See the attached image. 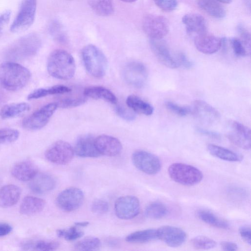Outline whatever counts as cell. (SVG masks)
<instances>
[{
    "label": "cell",
    "instance_id": "18",
    "mask_svg": "<svg viewBox=\"0 0 251 251\" xmlns=\"http://www.w3.org/2000/svg\"><path fill=\"white\" fill-rule=\"evenodd\" d=\"M223 39L206 33L198 35L194 43L197 49L204 54H213L222 46Z\"/></svg>",
    "mask_w": 251,
    "mask_h": 251
},
{
    "label": "cell",
    "instance_id": "29",
    "mask_svg": "<svg viewBox=\"0 0 251 251\" xmlns=\"http://www.w3.org/2000/svg\"><path fill=\"white\" fill-rule=\"evenodd\" d=\"M126 103L136 113L149 116L153 112V107L151 104L136 95L128 96L126 98Z\"/></svg>",
    "mask_w": 251,
    "mask_h": 251
},
{
    "label": "cell",
    "instance_id": "8",
    "mask_svg": "<svg viewBox=\"0 0 251 251\" xmlns=\"http://www.w3.org/2000/svg\"><path fill=\"white\" fill-rule=\"evenodd\" d=\"M142 26L146 34L153 40L161 39L168 34L169 29L168 22L165 18L152 14L144 18Z\"/></svg>",
    "mask_w": 251,
    "mask_h": 251
},
{
    "label": "cell",
    "instance_id": "43",
    "mask_svg": "<svg viewBox=\"0 0 251 251\" xmlns=\"http://www.w3.org/2000/svg\"><path fill=\"white\" fill-rule=\"evenodd\" d=\"M232 48L234 54L237 56H244L250 51L246 48L241 40L233 38L231 40Z\"/></svg>",
    "mask_w": 251,
    "mask_h": 251
},
{
    "label": "cell",
    "instance_id": "32",
    "mask_svg": "<svg viewBox=\"0 0 251 251\" xmlns=\"http://www.w3.org/2000/svg\"><path fill=\"white\" fill-rule=\"evenodd\" d=\"M158 239L157 229H147L132 232L128 235L126 240L131 243H144Z\"/></svg>",
    "mask_w": 251,
    "mask_h": 251
},
{
    "label": "cell",
    "instance_id": "9",
    "mask_svg": "<svg viewBox=\"0 0 251 251\" xmlns=\"http://www.w3.org/2000/svg\"><path fill=\"white\" fill-rule=\"evenodd\" d=\"M74 150L67 142L58 141L52 144L45 153L46 158L50 162L58 165H65L72 160Z\"/></svg>",
    "mask_w": 251,
    "mask_h": 251
},
{
    "label": "cell",
    "instance_id": "31",
    "mask_svg": "<svg viewBox=\"0 0 251 251\" xmlns=\"http://www.w3.org/2000/svg\"><path fill=\"white\" fill-rule=\"evenodd\" d=\"M197 215L201 221L212 226L222 229H227L229 227L227 221L209 210L200 209L197 212Z\"/></svg>",
    "mask_w": 251,
    "mask_h": 251
},
{
    "label": "cell",
    "instance_id": "25",
    "mask_svg": "<svg viewBox=\"0 0 251 251\" xmlns=\"http://www.w3.org/2000/svg\"><path fill=\"white\" fill-rule=\"evenodd\" d=\"M45 205L46 202L42 199L33 196H26L21 202L20 212L24 215H33L41 212Z\"/></svg>",
    "mask_w": 251,
    "mask_h": 251
},
{
    "label": "cell",
    "instance_id": "50",
    "mask_svg": "<svg viewBox=\"0 0 251 251\" xmlns=\"http://www.w3.org/2000/svg\"><path fill=\"white\" fill-rule=\"evenodd\" d=\"M251 231L250 227L247 226H242L239 229V233L241 238L249 245H251Z\"/></svg>",
    "mask_w": 251,
    "mask_h": 251
},
{
    "label": "cell",
    "instance_id": "11",
    "mask_svg": "<svg viewBox=\"0 0 251 251\" xmlns=\"http://www.w3.org/2000/svg\"><path fill=\"white\" fill-rule=\"evenodd\" d=\"M84 201V194L80 189L72 187L61 192L56 199V203L61 210L71 212L78 208Z\"/></svg>",
    "mask_w": 251,
    "mask_h": 251
},
{
    "label": "cell",
    "instance_id": "7",
    "mask_svg": "<svg viewBox=\"0 0 251 251\" xmlns=\"http://www.w3.org/2000/svg\"><path fill=\"white\" fill-rule=\"evenodd\" d=\"M56 103H50L25 117L22 121L23 127L28 130H37L45 126L57 109Z\"/></svg>",
    "mask_w": 251,
    "mask_h": 251
},
{
    "label": "cell",
    "instance_id": "5",
    "mask_svg": "<svg viewBox=\"0 0 251 251\" xmlns=\"http://www.w3.org/2000/svg\"><path fill=\"white\" fill-rule=\"evenodd\" d=\"M168 172L173 180L185 186L197 184L203 178L202 172L198 168L182 163L171 164L168 169Z\"/></svg>",
    "mask_w": 251,
    "mask_h": 251
},
{
    "label": "cell",
    "instance_id": "6",
    "mask_svg": "<svg viewBox=\"0 0 251 251\" xmlns=\"http://www.w3.org/2000/svg\"><path fill=\"white\" fill-rule=\"evenodd\" d=\"M37 0H22L19 11L10 26L12 32L17 33L28 29L33 23Z\"/></svg>",
    "mask_w": 251,
    "mask_h": 251
},
{
    "label": "cell",
    "instance_id": "36",
    "mask_svg": "<svg viewBox=\"0 0 251 251\" xmlns=\"http://www.w3.org/2000/svg\"><path fill=\"white\" fill-rule=\"evenodd\" d=\"M166 206L159 201H154L149 204L145 209L146 216L151 219H159L164 217L168 213Z\"/></svg>",
    "mask_w": 251,
    "mask_h": 251
},
{
    "label": "cell",
    "instance_id": "39",
    "mask_svg": "<svg viewBox=\"0 0 251 251\" xmlns=\"http://www.w3.org/2000/svg\"><path fill=\"white\" fill-rule=\"evenodd\" d=\"M191 244L197 250H209L216 246V242L213 239L202 235L192 238Z\"/></svg>",
    "mask_w": 251,
    "mask_h": 251
},
{
    "label": "cell",
    "instance_id": "42",
    "mask_svg": "<svg viewBox=\"0 0 251 251\" xmlns=\"http://www.w3.org/2000/svg\"><path fill=\"white\" fill-rule=\"evenodd\" d=\"M86 100V98L83 97L67 98L59 100L56 103L57 106L61 108H71L80 105Z\"/></svg>",
    "mask_w": 251,
    "mask_h": 251
},
{
    "label": "cell",
    "instance_id": "2",
    "mask_svg": "<svg viewBox=\"0 0 251 251\" xmlns=\"http://www.w3.org/2000/svg\"><path fill=\"white\" fill-rule=\"evenodd\" d=\"M47 70L52 76L62 80L73 77L75 72V64L72 55L63 50H56L50 54Z\"/></svg>",
    "mask_w": 251,
    "mask_h": 251
},
{
    "label": "cell",
    "instance_id": "3",
    "mask_svg": "<svg viewBox=\"0 0 251 251\" xmlns=\"http://www.w3.org/2000/svg\"><path fill=\"white\" fill-rule=\"evenodd\" d=\"M41 40L35 33L25 35L13 43L6 52L7 58L14 60L26 59L35 55L41 47Z\"/></svg>",
    "mask_w": 251,
    "mask_h": 251
},
{
    "label": "cell",
    "instance_id": "47",
    "mask_svg": "<svg viewBox=\"0 0 251 251\" xmlns=\"http://www.w3.org/2000/svg\"><path fill=\"white\" fill-rule=\"evenodd\" d=\"M237 31L241 38V41L244 44L246 48L250 51L251 35L250 32L242 25H238Z\"/></svg>",
    "mask_w": 251,
    "mask_h": 251
},
{
    "label": "cell",
    "instance_id": "14",
    "mask_svg": "<svg viewBox=\"0 0 251 251\" xmlns=\"http://www.w3.org/2000/svg\"><path fill=\"white\" fill-rule=\"evenodd\" d=\"M227 134L228 139L234 145L244 150L251 148V130L243 124L232 121Z\"/></svg>",
    "mask_w": 251,
    "mask_h": 251
},
{
    "label": "cell",
    "instance_id": "55",
    "mask_svg": "<svg viewBox=\"0 0 251 251\" xmlns=\"http://www.w3.org/2000/svg\"><path fill=\"white\" fill-rule=\"evenodd\" d=\"M89 225V223L87 222H77L75 223V225L78 227H85Z\"/></svg>",
    "mask_w": 251,
    "mask_h": 251
},
{
    "label": "cell",
    "instance_id": "10",
    "mask_svg": "<svg viewBox=\"0 0 251 251\" xmlns=\"http://www.w3.org/2000/svg\"><path fill=\"white\" fill-rule=\"evenodd\" d=\"M132 161L136 168L150 175L158 173L161 168V163L159 158L145 151H135L132 155Z\"/></svg>",
    "mask_w": 251,
    "mask_h": 251
},
{
    "label": "cell",
    "instance_id": "41",
    "mask_svg": "<svg viewBox=\"0 0 251 251\" xmlns=\"http://www.w3.org/2000/svg\"><path fill=\"white\" fill-rule=\"evenodd\" d=\"M19 136L18 130L11 128L0 129V145L16 141Z\"/></svg>",
    "mask_w": 251,
    "mask_h": 251
},
{
    "label": "cell",
    "instance_id": "27",
    "mask_svg": "<svg viewBox=\"0 0 251 251\" xmlns=\"http://www.w3.org/2000/svg\"><path fill=\"white\" fill-rule=\"evenodd\" d=\"M30 105L26 102L7 104L0 110V117L3 119L15 118L28 111Z\"/></svg>",
    "mask_w": 251,
    "mask_h": 251
},
{
    "label": "cell",
    "instance_id": "57",
    "mask_svg": "<svg viewBox=\"0 0 251 251\" xmlns=\"http://www.w3.org/2000/svg\"><path fill=\"white\" fill-rule=\"evenodd\" d=\"M122 1L126 2H132L134 1H135L137 0H120Z\"/></svg>",
    "mask_w": 251,
    "mask_h": 251
},
{
    "label": "cell",
    "instance_id": "56",
    "mask_svg": "<svg viewBox=\"0 0 251 251\" xmlns=\"http://www.w3.org/2000/svg\"><path fill=\"white\" fill-rule=\"evenodd\" d=\"M218 1L221 2L223 3H229L231 2L232 0H216Z\"/></svg>",
    "mask_w": 251,
    "mask_h": 251
},
{
    "label": "cell",
    "instance_id": "22",
    "mask_svg": "<svg viewBox=\"0 0 251 251\" xmlns=\"http://www.w3.org/2000/svg\"><path fill=\"white\" fill-rule=\"evenodd\" d=\"M38 173L36 166L28 160L18 162L11 169V174L13 177L22 181L31 180Z\"/></svg>",
    "mask_w": 251,
    "mask_h": 251
},
{
    "label": "cell",
    "instance_id": "33",
    "mask_svg": "<svg viewBox=\"0 0 251 251\" xmlns=\"http://www.w3.org/2000/svg\"><path fill=\"white\" fill-rule=\"evenodd\" d=\"M59 243L54 241L27 240L21 245L24 250L54 251L59 247Z\"/></svg>",
    "mask_w": 251,
    "mask_h": 251
},
{
    "label": "cell",
    "instance_id": "19",
    "mask_svg": "<svg viewBox=\"0 0 251 251\" xmlns=\"http://www.w3.org/2000/svg\"><path fill=\"white\" fill-rule=\"evenodd\" d=\"M95 139L91 135L80 136L76 140L74 152L81 157H96L100 154L98 151L95 143Z\"/></svg>",
    "mask_w": 251,
    "mask_h": 251
},
{
    "label": "cell",
    "instance_id": "24",
    "mask_svg": "<svg viewBox=\"0 0 251 251\" xmlns=\"http://www.w3.org/2000/svg\"><path fill=\"white\" fill-rule=\"evenodd\" d=\"M182 21L189 32L197 33L198 35L206 33V21L204 18L199 14H186L182 17Z\"/></svg>",
    "mask_w": 251,
    "mask_h": 251
},
{
    "label": "cell",
    "instance_id": "34",
    "mask_svg": "<svg viewBox=\"0 0 251 251\" xmlns=\"http://www.w3.org/2000/svg\"><path fill=\"white\" fill-rule=\"evenodd\" d=\"M71 89L64 85H57L48 88H40L37 89L27 96L28 100H33L44 97L48 95L62 94L69 93Z\"/></svg>",
    "mask_w": 251,
    "mask_h": 251
},
{
    "label": "cell",
    "instance_id": "52",
    "mask_svg": "<svg viewBox=\"0 0 251 251\" xmlns=\"http://www.w3.org/2000/svg\"><path fill=\"white\" fill-rule=\"evenodd\" d=\"M220 245L223 251H235L238 249V245L235 243L231 241H223L221 243Z\"/></svg>",
    "mask_w": 251,
    "mask_h": 251
},
{
    "label": "cell",
    "instance_id": "16",
    "mask_svg": "<svg viewBox=\"0 0 251 251\" xmlns=\"http://www.w3.org/2000/svg\"><path fill=\"white\" fill-rule=\"evenodd\" d=\"M191 112L200 122L211 124L216 122L220 118L219 111L211 105L202 100L194 101Z\"/></svg>",
    "mask_w": 251,
    "mask_h": 251
},
{
    "label": "cell",
    "instance_id": "40",
    "mask_svg": "<svg viewBox=\"0 0 251 251\" xmlns=\"http://www.w3.org/2000/svg\"><path fill=\"white\" fill-rule=\"evenodd\" d=\"M56 233L58 237L68 241L79 239L84 234V232L75 225L67 228L58 229L56 231Z\"/></svg>",
    "mask_w": 251,
    "mask_h": 251
},
{
    "label": "cell",
    "instance_id": "30",
    "mask_svg": "<svg viewBox=\"0 0 251 251\" xmlns=\"http://www.w3.org/2000/svg\"><path fill=\"white\" fill-rule=\"evenodd\" d=\"M200 8L212 17L221 19L225 17L226 11L224 7L215 0H198Z\"/></svg>",
    "mask_w": 251,
    "mask_h": 251
},
{
    "label": "cell",
    "instance_id": "20",
    "mask_svg": "<svg viewBox=\"0 0 251 251\" xmlns=\"http://www.w3.org/2000/svg\"><path fill=\"white\" fill-rule=\"evenodd\" d=\"M151 49L159 61L168 68L174 69L179 66L176 58L174 57L167 46L159 40L151 39Z\"/></svg>",
    "mask_w": 251,
    "mask_h": 251
},
{
    "label": "cell",
    "instance_id": "48",
    "mask_svg": "<svg viewBox=\"0 0 251 251\" xmlns=\"http://www.w3.org/2000/svg\"><path fill=\"white\" fill-rule=\"evenodd\" d=\"M154 1L159 8L166 11H172L177 6L176 0H154Z\"/></svg>",
    "mask_w": 251,
    "mask_h": 251
},
{
    "label": "cell",
    "instance_id": "38",
    "mask_svg": "<svg viewBox=\"0 0 251 251\" xmlns=\"http://www.w3.org/2000/svg\"><path fill=\"white\" fill-rule=\"evenodd\" d=\"M48 31L50 35L56 41L62 43L66 42L67 36L61 24L58 21L53 20L50 24Z\"/></svg>",
    "mask_w": 251,
    "mask_h": 251
},
{
    "label": "cell",
    "instance_id": "54",
    "mask_svg": "<svg viewBox=\"0 0 251 251\" xmlns=\"http://www.w3.org/2000/svg\"><path fill=\"white\" fill-rule=\"evenodd\" d=\"M12 226L6 223L0 222V237L9 234L12 231Z\"/></svg>",
    "mask_w": 251,
    "mask_h": 251
},
{
    "label": "cell",
    "instance_id": "23",
    "mask_svg": "<svg viewBox=\"0 0 251 251\" xmlns=\"http://www.w3.org/2000/svg\"><path fill=\"white\" fill-rule=\"evenodd\" d=\"M21 195L19 187L14 184L6 185L0 188V207L7 208L16 204Z\"/></svg>",
    "mask_w": 251,
    "mask_h": 251
},
{
    "label": "cell",
    "instance_id": "15",
    "mask_svg": "<svg viewBox=\"0 0 251 251\" xmlns=\"http://www.w3.org/2000/svg\"><path fill=\"white\" fill-rule=\"evenodd\" d=\"M157 229L158 239L167 246L176 248L181 246L187 239L186 232L181 228L172 226H163Z\"/></svg>",
    "mask_w": 251,
    "mask_h": 251
},
{
    "label": "cell",
    "instance_id": "49",
    "mask_svg": "<svg viewBox=\"0 0 251 251\" xmlns=\"http://www.w3.org/2000/svg\"><path fill=\"white\" fill-rule=\"evenodd\" d=\"M178 66L181 65L186 69H190L193 66L192 62L183 52H179L176 58Z\"/></svg>",
    "mask_w": 251,
    "mask_h": 251
},
{
    "label": "cell",
    "instance_id": "28",
    "mask_svg": "<svg viewBox=\"0 0 251 251\" xmlns=\"http://www.w3.org/2000/svg\"><path fill=\"white\" fill-rule=\"evenodd\" d=\"M207 150L212 155L222 160L230 162H238L242 160V156L240 155L219 146L209 144Z\"/></svg>",
    "mask_w": 251,
    "mask_h": 251
},
{
    "label": "cell",
    "instance_id": "46",
    "mask_svg": "<svg viewBox=\"0 0 251 251\" xmlns=\"http://www.w3.org/2000/svg\"><path fill=\"white\" fill-rule=\"evenodd\" d=\"M115 110L118 115L125 120L132 121L135 119V114L133 111L127 109L122 105H117Z\"/></svg>",
    "mask_w": 251,
    "mask_h": 251
},
{
    "label": "cell",
    "instance_id": "51",
    "mask_svg": "<svg viewBox=\"0 0 251 251\" xmlns=\"http://www.w3.org/2000/svg\"><path fill=\"white\" fill-rule=\"evenodd\" d=\"M11 15L10 10H6L0 13V32L9 21Z\"/></svg>",
    "mask_w": 251,
    "mask_h": 251
},
{
    "label": "cell",
    "instance_id": "35",
    "mask_svg": "<svg viewBox=\"0 0 251 251\" xmlns=\"http://www.w3.org/2000/svg\"><path fill=\"white\" fill-rule=\"evenodd\" d=\"M88 4L94 12L100 16H108L114 12L112 0H88Z\"/></svg>",
    "mask_w": 251,
    "mask_h": 251
},
{
    "label": "cell",
    "instance_id": "44",
    "mask_svg": "<svg viewBox=\"0 0 251 251\" xmlns=\"http://www.w3.org/2000/svg\"><path fill=\"white\" fill-rule=\"evenodd\" d=\"M165 105L169 110L181 117L185 116L191 112L190 108L180 106L172 101L166 102Z\"/></svg>",
    "mask_w": 251,
    "mask_h": 251
},
{
    "label": "cell",
    "instance_id": "17",
    "mask_svg": "<svg viewBox=\"0 0 251 251\" xmlns=\"http://www.w3.org/2000/svg\"><path fill=\"white\" fill-rule=\"evenodd\" d=\"M96 149L100 153L108 156L119 155L122 150V145L116 138L107 135H101L95 140Z\"/></svg>",
    "mask_w": 251,
    "mask_h": 251
},
{
    "label": "cell",
    "instance_id": "53",
    "mask_svg": "<svg viewBox=\"0 0 251 251\" xmlns=\"http://www.w3.org/2000/svg\"><path fill=\"white\" fill-rule=\"evenodd\" d=\"M197 131L200 134L208 136L211 138L219 139L221 138L220 135L217 132L210 131L202 128L198 127Z\"/></svg>",
    "mask_w": 251,
    "mask_h": 251
},
{
    "label": "cell",
    "instance_id": "4",
    "mask_svg": "<svg viewBox=\"0 0 251 251\" xmlns=\"http://www.w3.org/2000/svg\"><path fill=\"white\" fill-rule=\"evenodd\" d=\"M82 58L87 72L92 76L100 78L104 75L107 68V60L96 46L88 45L81 51Z\"/></svg>",
    "mask_w": 251,
    "mask_h": 251
},
{
    "label": "cell",
    "instance_id": "1",
    "mask_svg": "<svg viewBox=\"0 0 251 251\" xmlns=\"http://www.w3.org/2000/svg\"><path fill=\"white\" fill-rule=\"evenodd\" d=\"M31 76L29 71L14 62L0 65V84L6 90L16 91L24 87Z\"/></svg>",
    "mask_w": 251,
    "mask_h": 251
},
{
    "label": "cell",
    "instance_id": "37",
    "mask_svg": "<svg viewBox=\"0 0 251 251\" xmlns=\"http://www.w3.org/2000/svg\"><path fill=\"white\" fill-rule=\"evenodd\" d=\"M100 245L99 238L95 237H88L78 241L74 246L76 250L93 251L97 250Z\"/></svg>",
    "mask_w": 251,
    "mask_h": 251
},
{
    "label": "cell",
    "instance_id": "13",
    "mask_svg": "<svg viewBox=\"0 0 251 251\" xmlns=\"http://www.w3.org/2000/svg\"><path fill=\"white\" fill-rule=\"evenodd\" d=\"M124 77L130 85L137 88L142 87L148 77V71L145 66L138 61L127 63L124 69Z\"/></svg>",
    "mask_w": 251,
    "mask_h": 251
},
{
    "label": "cell",
    "instance_id": "26",
    "mask_svg": "<svg viewBox=\"0 0 251 251\" xmlns=\"http://www.w3.org/2000/svg\"><path fill=\"white\" fill-rule=\"evenodd\" d=\"M84 96L93 99H101L111 103L116 104L117 99L115 95L109 89L99 86H90L86 88L83 91Z\"/></svg>",
    "mask_w": 251,
    "mask_h": 251
},
{
    "label": "cell",
    "instance_id": "12",
    "mask_svg": "<svg viewBox=\"0 0 251 251\" xmlns=\"http://www.w3.org/2000/svg\"><path fill=\"white\" fill-rule=\"evenodd\" d=\"M140 209L139 200L133 196H125L119 198L115 201L114 205L116 215L123 220H129L135 218L138 215Z\"/></svg>",
    "mask_w": 251,
    "mask_h": 251
},
{
    "label": "cell",
    "instance_id": "21",
    "mask_svg": "<svg viewBox=\"0 0 251 251\" xmlns=\"http://www.w3.org/2000/svg\"><path fill=\"white\" fill-rule=\"evenodd\" d=\"M56 181L51 175L46 173L37 174L31 180L29 187L31 191L43 194L52 190L55 187Z\"/></svg>",
    "mask_w": 251,
    "mask_h": 251
},
{
    "label": "cell",
    "instance_id": "45",
    "mask_svg": "<svg viewBox=\"0 0 251 251\" xmlns=\"http://www.w3.org/2000/svg\"><path fill=\"white\" fill-rule=\"evenodd\" d=\"M91 208L92 211L95 214H104L108 211L109 204L106 201L99 199L92 202Z\"/></svg>",
    "mask_w": 251,
    "mask_h": 251
}]
</instances>
